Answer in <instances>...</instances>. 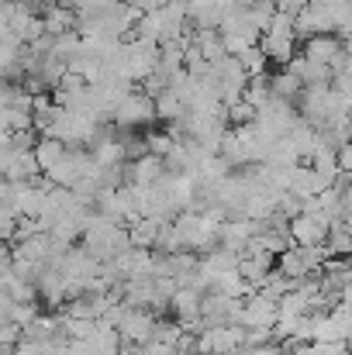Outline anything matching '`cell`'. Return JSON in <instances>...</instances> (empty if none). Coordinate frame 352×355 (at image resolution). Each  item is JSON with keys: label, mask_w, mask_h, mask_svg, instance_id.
Returning a JSON list of instances; mask_svg holds the SVG:
<instances>
[{"label": "cell", "mask_w": 352, "mask_h": 355, "mask_svg": "<svg viewBox=\"0 0 352 355\" xmlns=\"http://www.w3.org/2000/svg\"><path fill=\"white\" fill-rule=\"evenodd\" d=\"M276 318H280V307H276V300H273V297H266L262 290H255L252 297H245L238 324H242L245 331H273Z\"/></svg>", "instance_id": "obj_1"}, {"label": "cell", "mask_w": 352, "mask_h": 355, "mask_svg": "<svg viewBox=\"0 0 352 355\" xmlns=\"http://www.w3.org/2000/svg\"><path fill=\"white\" fill-rule=\"evenodd\" d=\"M328 228L332 221L325 214H297L290 221V241L297 248H315V245H325L328 241Z\"/></svg>", "instance_id": "obj_2"}, {"label": "cell", "mask_w": 352, "mask_h": 355, "mask_svg": "<svg viewBox=\"0 0 352 355\" xmlns=\"http://www.w3.org/2000/svg\"><path fill=\"white\" fill-rule=\"evenodd\" d=\"M115 118H117V124H124V128L142 124V121H152L156 118V101L145 97V94H131V97H124L115 107Z\"/></svg>", "instance_id": "obj_3"}, {"label": "cell", "mask_w": 352, "mask_h": 355, "mask_svg": "<svg viewBox=\"0 0 352 355\" xmlns=\"http://www.w3.org/2000/svg\"><path fill=\"white\" fill-rule=\"evenodd\" d=\"M325 248H328V255H332V259H335V255H342V259H346V255L352 252V225H346V221H332Z\"/></svg>", "instance_id": "obj_4"}, {"label": "cell", "mask_w": 352, "mask_h": 355, "mask_svg": "<svg viewBox=\"0 0 352 355\" xmlns=\"http://www.w3.org/2000/svg\"><path fill=\"white\" fill-rule=\"evenodd\" d=\"M238 62H242V69H245V76L252 80V76H266V55H262V49L259 45H252V49H245L242 55H238Z\"/></svg>", "instance_id": "obj_5"}, {"label": "cell", "mask_w": 352, "mask_h": 355, "mask_svg": "<svg viewBox=\"0 0 352 355\" xmlns=\"http://www.w3.org/2000/svg\"><path fill=\"white\" fill-rule=\"evenodd\" d=\"M311 355H349L346 342H311Z\"/></svg>", "instance_id": "obj_6"}, {"label": "cell", "mask_w": 352, "mask_h": 355, "mask_svg": "<svg viewBox=\"0 0 352 355\" xmlns=\"http://www.w3.org/2000/svg\"><path fill=\"white\" fill-rule=\"evenodd\" d=\"M308 3H311V0H273V7H276V10H283V14H290V17H297Z\"/></svg>", "instance_id": "obj_7"}, {"label": "cell", "mask_w": 352, "mask_h": 355, "mask_svg": "<svg viewBox=\"0 0 352 355\" xmlns=\"http://www.w3.org/2000/svg\"><path fill=\"white\" fill-rule=\"evenodd\" d=\"M339 173H352V141L339 148Z\"/></svg>", "instance_id": "obj_8"}]
</instances>
